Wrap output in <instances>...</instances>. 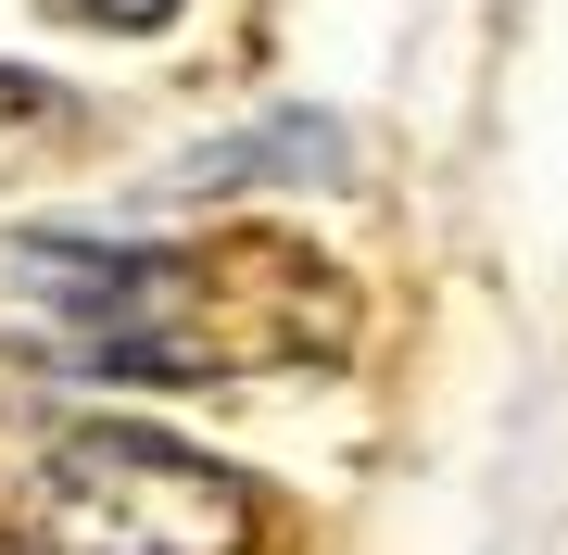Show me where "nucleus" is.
Returning a JSON list of instances; mask_svg holds the SVG:
<instances>
[{"label": "nucleus", "instance_id": "obj_3", "mask_svg": "<svg viewBox=\"0 0 568 555\" xmlns=\"http://www.w3.org/2000/svg\"><path fill=\"white\" fill-rule=\"evenodd\" d=\"M265 165H316V177H342V126H265V140H215V152H190V177L178 189H241V177H265Z\"/></svg>", "mask_w": 568, "mask_h": 555}, {"label": "nucleus", "instance_id": "obj_2", "mask_svg": "<svg viewBox=\"0 0 568 555\" xmlns=\"http://www.w3.org/2000/svg\"><path fill=\"white\" fill-rule=\"evenodd\" d=\"M0 517L39 555H253V480L126 417H39L0 442Z\"/></svg>", "mask_w": 568, "mask_h": 555}, {"label": "nucleus", "instance_id": "obj_4", "mask_svg": "<svg viewBox=\"0 0 568 555\" xmlns=\"http://www.w3.org/2000/svg\"><path fill=\"white\" fill-rule=\"evenodd\" d=\"M63 126H77V102H63L51 76H13V63H0V177H13V165H39Z\"/></svg>", "mask_w": 568, "mask_h": 555}, {"label": "nucleus", "instance_id": "obj_1", "mask_svg": "<svg viewBox=\"0 0 568 555\" xmlns=\"http://www.w3.org/2000/svg\"><path fill=\"white\" fill-rule=\"evenodd\" d=\"M354 304L291 240H0V353L114 391H215L253 367H316Z\"/></svg>", "mask_w": 568, "mask_h": 555}, {"label": "nucleus", "instance_id": "obj_5", "mask_svg": "<svg viewBox=\"0 0 568 555\" xmlns=\"http://www.w3.org/2000/svg\"><path fill=\"white\" fill-rule=\"evenodd\" d=\"M63 13H77V25H164L178 0H63Z\"/></svg>", "mask_w": 568, "mask_h": 555}, {"label": "nucleus", "instance_id": "obj_6", "mask_svg": "<svg viewBox=\"0 0 568 555\" xmlns=\"http://www.w3.org/2000/svg\"><path fill=\"white\" fill-rule=\"evenodd\" d=\"M0 555H39V543H26V531H13V543H0Z\"/></svg>", "mask_w": 568, "mask_h": 555}]
</instances>
